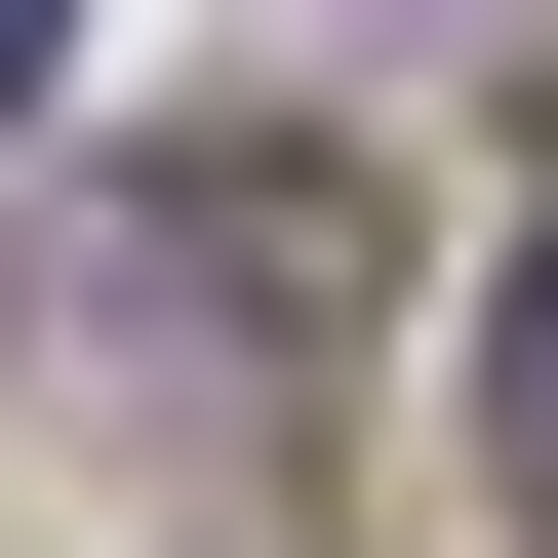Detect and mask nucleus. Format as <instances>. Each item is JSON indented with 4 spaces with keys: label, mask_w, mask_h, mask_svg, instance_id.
Masks as SVG:
<instances>
[{
    "label": "nucleus",
    "mask_w": 558,
    "mask_h": 558,
    "mask_svg": "<svg viewBox=\"0 0 558 558\" xmlns=\"http://www.w3.org/2000/svg\"><path fill=\"white\" fill-rule=\"evenodd\" d=\"M478 439H519V519H558V279H519V360H478Z\"/></svg>",
    "instance_id": "1"
},
{
    "label": "nucleus",
    "mask_w": 558,
    "mask_h": 558,
    "mask_svg": "<svg viewBox=\"0 0 558 558\" xmlns=\"http://www.w3.org/2000/svg\"><path fill=\"white\" fill-rule=\"evenodd\" d=\"M0 81H40V0H0Z\"/></svg>",
    "instance_id": "2"
}]
</instances>
